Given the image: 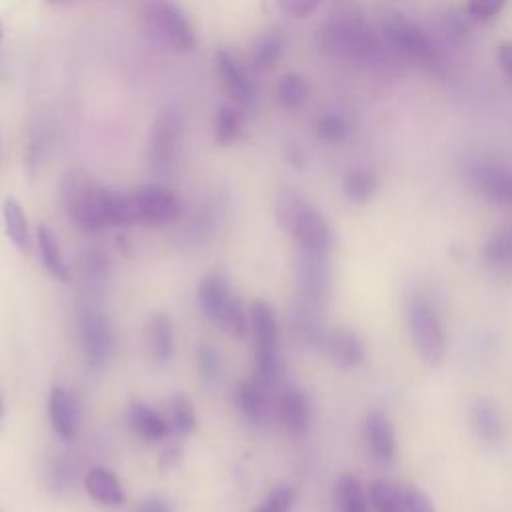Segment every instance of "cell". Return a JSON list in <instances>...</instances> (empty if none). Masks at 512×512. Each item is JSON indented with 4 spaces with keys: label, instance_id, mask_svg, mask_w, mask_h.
I'll use <instances>...</instances> for the list:
<instances>
[{
    "label": "cell",
    "instance_id": "ffe728a7",
    "mask_svg": "<svg viewBox=\"0 0 512 512\" xmlns=\"http://www.w3.org/2000/svg\"><path fill=\"white\" fill-rule=\"evenodd\" d=\"M268 384L262 382L260 378L252 380H242L238 390H236V404L240 414L252 422V424H262L268 416L270 410V400H268Z\"/></svg>",
    "mask_w": 512,
    "mask_h": 512
},
{
    "label": "cell",
    "instance_id": "4316f807",
    "mask_svg": "<svg viewBox=\"0 0 512 512\" xmlns=\"http://www.w3.org/2000/svg\"><path fill=\"white\" fill-rule=\"evenodd\" d=\"M368 500L374 512H406L402 486L378 478L368 486Z\"/></svg>",
    "mask_w": 512,
    "mask_h": 512
},
{
    "label": "cell",
    "instance_id": "7402d4cb",
    "mask_svg": "<svg viewBox=\"0 0 512 512\" xmlns=\"http://www.w3.org/2000/svg\"><path fill=\"white\" fill-rule=\"evenodd\" d=\"M86 492L90 494V498L94 502H98L104 508H120L126 502L124 496V488L120 484V480L116 478L114 472L106 470V468H92L86 474Z\"/></svg>",
    "mask_w": 512,
    "mask_h": 512
},
{
    "label": "cell",
    "instance_id": "f35d334b",
    "mask_svg": "<svg viewBox=\"0 0 512 512\" xmlns=\"http://www.w3.org/2000/svg\"><path fill=\"white\" fill-rule=\"evenodd\" d=\"M276 4L290 18H308L320 8L322 0H276Z\"/></svg>",
    "mask_w": 512,
    "mask_h": 512
},
{
    "label": "cell",
    "instance_id": "ab89813d",
    "mask_svg": "<svg viewBox=\"0 0 512 512\" xmlns=\"http://www.w3.org/2000/svg\"><path fill=\"white\" fill-rule=\"evenodd\" d=\"M506 0H466L468 16L476 20H490L500 14Z\"/></svg>",
    "mask_w": 512,
    "mask_h": 512
},
{
    "label": "cell",
    "instance_id": "e575fe53",
    "mask_svg": "<svg viewBox=\"0 0 512 512\" xmlns=\"http://www.w3.org/2000/svg\"><path fill=\"white\" fill-rule=\"evenodd\" d=\"M170 430L178 434H190L196 426L194 404L186 394H176L170 402Z\"/></svg>",
    "mask_w": 512,
    "mask_h": 512
},
{
    "label": "cell",
    "instance_id": "60d3db41",
    "mask_svg": "<svg viewBox=\"0 0 512 512\" xmlns=\"http://www.w3.org/2000/svg\"><path fill=\"white\" fill-rule=\"evenodd\" d=\"M406 512H436L432 500L416 486H402Z\"/></svg>",
    "mask_w": 512,
    "mask_h": 512
},
{
    "label": "cell",
    "instance_id": "3957f363",
    "mask_svg": "<svg viewBox=\"0 0 512 512\" xmlns=\"http://www.w3.org/2000/svg\"><path fill=\"white\" fill-rule=\"evenodd\" d=\"M108 196L110 190L94 182L82 170H70L62 182V206L82 232H98L110 228L108 224Z\"/></svg>",
    "mask_w": 512,
    "mask_h": 512
},
{
    "label": "cell",
    "instance_id": "5bb4252c",
    "mask_svg": "<svg viewBox=\"0 0 512 512\" xmlns=\"http://www.w3.org/2000/svg\"><path fill=\"white\" fill-rule=\"evenodd\" d=\"M364 440L372 458L380 464H390L396 456V432L390 416L382 410H372L364 420Z\"/></svg>",
    "mask_w": 512,
    "mask_h": 512
},
{
    "label": "cell",
    "instance_id": "277c9868",
    "mask_svg": "<svg viewBox=\"0 0 512 512\" xmlns=\"http://www.w3.org/2000/svg\"><path fill=\"white\" fill-rule=\"evenodd\" d=\"M198 302L202 314L214 324L222 326L234 336H244L248 322L242 302L234 296L230 282L224 274L214 272L202 280L198 286Z\"/></svg>",
    "mask_w": 512,
    "mask_h": 512
},
{
    "label": "cell",
    "instance_id": "83f0119b",
    "mask_svg": "<svg viewBox=\"0 0 512 512\" xmlns=\"http://www.w3.org/2000/svg\"><path fill=\"white\" fill-rule=\"evenodd\" d=\"M310 96V84L296 72L284 74L276 84V100L284 110H298Z\"/></svg>",
    "mask_w": 512,
    "mask_h": 512
},
{
    "label": "cell",
    "instance_id": "7bdbcfd3",
    "mask_svg": "<svg viewBox=\"0 0 512 512\" xmlns=\"http://www.w3.org/2000/svg\"><path fill=\"white\" fill-rule=\"evenodd\" d=\"M138 512H168V506L160 498H150V500L142 502Z\"/></svg>",
    "mask_w": 512,
    "mask_h": 512
},
{
    "label": "cell",
    "instance_id": "d590c367",
    "mask_svg": "<svg viewBox=\"0 0 512 512\" xmlns=\"http://www.w3.org/2000/svg\"><path fill=\"white\" fill-rule=\"evenodd\" d=\"M196 356H198V368L202 372V378L206 382H216L222 376L220 352L214 346H210L208 342H204L198 346Z\"/></svg>",
    "mask_w": 512,
    "mask_h": 512
},
{
    "label": "cell",
    "instance_id": "1f68e13d",
    "mask_svg": "<svg viewBox=\"0 0 512 512\" xmlns=\"http://www.w3.org/2000/svg\"><path fill=\"white\" fill-rule=\"evenodd\" d=\"M286 48V36L282 30H268L258 38L252 52V62L256 68H270Z\"/></svg>",
    "mask_w": 512,
    "mask_h": 512
},
{
    "label": "cell",
    "instance_id": "ba28073f",
    "mask_svg": "<svg viewBox=\"0 0 512 512\" xmlns=\"http://www.w3.org/2000/svg\"><path fill=\"white\" fill-rule=\"evenodd\" d=\"M380 32L384 44L398 56L420 66H434L438 62V52L430 36L404 14H384L380 20Z\"/></svg>",
    "mask_w": 512,
    "mask_h": 512
},
{
    "label": "cell",
    "instance_id": "8992f818",
    "mask_svg": "<svg viewBox=\"0 0 512 512\" xmlns=\"http://www.w3.org/2000/svg\"><path fill=\"white\" fill-rule=\"evenodd\" d=\"M184 138L182 114L174 106H164L150 128L148 164L154 174L170 176L180 160Z\"/></svg>",
    "mask_w": 512,
    "mask_h": 512
},
{
    "label": "cell",
    "instance_id": "8d00e7d4",
    "mask_svg": "<svg viewBox=\"0 0 512 512\" xmlns=\"http://www.w3.org/2000/svg\"><path fill=\"white\" fill-rule=\"evenodd\" d=\"M294 490L290 486H276L254 512H290Z\"/></svg>",
    "mask_w": 512,
    "mask_h": 512
},
{
    "label": "cell",
    "instance_id": "4fadbf2b",
    "mask_svg": "<svg viewBox=\"0 0 512 512\" xmlns=\"http://www.w3.org/2000/svg\"><path fill=\"white\" fill-rule=\"evenodd\" d=\"M296 280H298L300 298L324 304L330 290L328 252L298 250Z\"/></svg>",
    "mask_w": 512,
    "mask_h": 512
},
{
    "label": "cell",
    "instance_id": "9c48e42d",
    "mask_svg": "<svg viewBox=\"0 0 512 512\" xmlns=\"http://www.w3.org/2000/svg\"><path fill=\"white\" fill-rule=\"evenodd\" d=\"M148 28L176 52H192L196 34L188 16L170 0H148L142 8Z\"/></svg>",
    "mask_w": 512,
    "mask_h": 512
},
{
    "label": "cell",
    "instance_id": "cb8c5ba5",
    "mask_svg": "<svg viewBox=\"0 0 512 512\" xmlns=\"http://www.w3.org/2000/svg\"><path fill=\"white\" fill-rule=\"evenodd\" d=\"M334 504L338 512H368L370 500L356 476L342 474L334 488Z\"/></svg>",
    "mask_w": 512,
    "mask_h": 512
},
{
    "label": "cell",
    "instance_id": "9a60e30c",
    "mask_svg": "<svg viewBox=\"0 0 512 512\" xmlns=\"http://www.w3.org/2000/svg\"><path fill=\"white\" fill-rule=\"evenodd\" d=\"M48 416L52 422L54 432L64 438V440H72L78 432L80 426V406L76 396L62 388V386H54L50 390L48 396Z\"/></svg>",
    "mask_w": 512,
    "mask_h": 512
},
{
    "label": "cell",
    "instance_id": "7c38bea8",
    "mask_svg": "<svg viewBox=\"0 0 512 512\" xmlns=\"http://www.w3.org/2000/svg\"><path fill=\"white\" fill-rule=\"evenodd\" d=\"M468 178L476 192L492 204H512V170L494 160H474L468 166Z\"/></svg>",
    "mask_w": 512,
    "mask_h": 512
},
{
    "label": "cell",
    "instance_id": "f546056e",
    "mask_svg": "<svg viewBox=\"0 0 512 512\" xmlns=\"http://www.w3.org/2000/svg\"><path fill=\"white\" fill-rule=\"evenodd\" d=\"M378 190V176L368 168H356L344 176L342 192L354 204L368 202Z\"/></svg>",
    "mask_w": 512,
    "mask_h": 512
},
{
    "label": "cell",
    "instance_id": "ee69618b",
    "mask_svg": "<svg viewBox=\"0 0 512 512\" xmlns=\"http://www.w3.org/2000/svg\"><path fill=\"white\" fill-rule=\"evenodd\" d=\"M2 40H4V22L0 20V44H2Z\"/></svg>",
    "mask_w": 512,
    "mask_h": 512
},
{
    "label": "cell",
    "instance_id": "d4e9b609",
    "mask_svg": "<svg viewBox=\"0 0 512 512\" xmlns=\"http://www.w3.org/2000/svg\"><path fill=\"white\" fill-rule=\"evenodd\" d=\"M148 338L152 346V356L158 364H166L174 356V330L166 314H154L148 326Z\"/></svg>",
    "mask_w": 512,
    "mask_h": 512
},
{
    "label": "cell",
    "instance_id": "52a82bcc",
    "mask_svg": "<svg viewBox=\"0 0 512 512\" xmlns=\"http://www.w3.org/2000/svg\"><path fill=\"white\" fill-rule=\"evenodd\" d=\"M408 330L418 356L430 366L440 364L446 354L444 322L436 306L420 294L408 304Z\"/></svg>",
    "mask_w": 512,
    "mask_h": 512
},
{
    "label": "cell",
    "instance_id": "b9f144b4",
    "mask_svg": "<svg viewBox=\"0 0 512 512\" xmlns=\"http://www.w3.org/2000/svg\"><path fill=\"white\" fill-rule=\"evenodd\" d=\"M496 58H498L502 72L512 80V42H502L496 48Z\"/></svg>",
    "mask_w": 512,
    "mask_h": 512
},
{
    "label": "cell",
    "instance_id": "6da1fadb",
    "mask_svg": "<svg viewBox=\"0 0 512 512\" xmlns=\"http://www.w3.org/2000/svg\"><path fill=\"white\" fill-rule=\"evenodd\" d=\"M318 46L332 58L374 62L382 56V42L358 14H336L318 32Z\"/></svg>",
    "mask_w": 512,
    "mask_h": 512
},
{
    "label": "cell",
    "instance_id": "603a6c76",
    "mask_svg": "<svg viewBox=\"0 0 512 512\" xmlns=\"http://www.w3.org/2000/svg\"><path fill=\"white\" fill-rule=\"evenodd\" d=\"M130 426L134 434L146 442H158L170 432L168 418L144 402H134L130 406Z\"/></svg>",
    "mask_w": 512,
    "mask_h": 512
},
{
    "label": "cell",
    "instance_id": "4dcf8cb0",
    "mask_svg": "<svg viewBox=\"0 0 512 512\" xmlns=\"http://www.w3.org/2000/svg\"><path fill=\"white\" fill-rule=\"evenodd\" d=\"M242 112L230 104H222L214 116V138L220 146H230L242 132Z\"/></svg>",
    "mask_w": 512,
    "mask_h": 512
},
{
    "label": "cell",
    "instance_id": "5b68a950",
    "mask_svg": "<svg viewBox=\"0 0 512 512\" xmlns=\"http://www.w3.org/2000/svg\"><path fill=\"white\" fill-rule=\"evenodd\" d=\"M250 328L254 334L256 348V370L258 378L268 386L282 378V358L278 348V322L272 306L264 300L250 304Z\"/></svg>",
    "mask_w": 512,
    "mask_h": 512
},
{
    "label": "cell",
    "instance_id": "d6986e66",
    "mask_svg": "<svg viewBox=\"0 0 512 512\" xmlns=\"http://www.w3.org/2000/svg\"><path fill=\"white\" fill-rule=\"evenodd\" d=\"M470 428L474 436L486 444H496L504 438V418L500 408L490 398H480L470 410Z\"/></svg>",
    "mask_w": 512,
    "mask_h": 512
},
{
    "label": "cell",
    "instance_id": "484cf974",
    "mask_svg": "<svg viewBox=\"0 0 512 512\" xmlns=\"http://www.w3.org/2000/svg\"><path fill=\"white\" fill-rule=\"evenodd\" d=\"M38 246H40V254H42V262L46 266V270L56 278V280H68V264L62 256L60 244L56 234L52 232V228H48L46 224L38 226Z\"/></svg>",
    "mask_w": 512,
    "mask_h": 512
},
{
    "label": "cell",
    "instance_id": "f1b7e54d",
    "mask_svg": "<svg viewBox=\"0 0 512 512\" xmlns=\"http://www.w3.org/2000/svg\"><path fill=\"white\" fill-rule=\"evenodd\" d=\"M2 218H4L6 234L12 240V244L18 250H26L30 244V230H28L24 208L14 198H6L2 204Z\"/></svg>",
    "mask_w": 512,
    "mask_h": 512
},
{
    "label": "cell",
    "instance_id": "44dd1931",
    "mask_svg": "<svg viewBox=\"0 0 512 512\" xmlns=\"http://www.w3.org/2000/svg\"><path fill=\"white\" fill-rule=\"evenodd\" d=\"M278 412L286 430L294 436L306 434L310 428V402L300 388H286L278 400Z\"/></svg>",
    "mask_w": 512,
    "mask_h": 512
},
{
    "label": "cell",
    "instance_id": "836d02e7",
    "mask_svg": "<svg viewBox=\"0 0 512 512\" xmlns=\"http://www.w3.org/2000/svg\"><path fill=\"white\" fill-rule=\"evenodd\" d=\"M314 130L322 142L338 144V142L346 140V136H348V122L340 112L326 110L316 118Z\"/></svg>",
    "mask_w": 512,
    "mask_h": 512
},
{
    "label": "cell",
    "instance_id": "d6a6232c",
    "mask_svg": "<svg viewBox=\"0 0 512 512\" xmlns=\"http://www.w3.org/2000/svg\"><path fill=\"white\" fill-rule=\"evenodd\" d=\"M482 258L490 266L512 264V226L500 228L488 236L482 248Z\"/></svg>",
    "mask_w": 512,
    "mask_h": 512
},
{
    "label": "cell",
    "instance_id": "e0dca14e",
    "mask_svg": "<svg viewBox=\"0 0 512 512\" xmlns=\"http://www.w3.org/2000/svg\"><path fill=\"white\" fill-rule=\"evenodd\" d=\"M216 72L222 90L238 102H250L254 98V82L246 76L236 58L226 50L218 48L216 52Z\"/></svg>",
    "mask_w": 512,
    "mask_h": 512
},
{
    "label": "cell",
    "instance_id": "ac0fdd59",
    "mask_svg": "<svg viewBox=\"0 0 512 512\" xmlns=\"http://www.w3.org/2000/svg\"><path fill=\"white\" fill-rule=\"evenodd\" d=\"M324 348L334 364L342 368H356L366 358V348L356 332L348 328H334L326 334Z\"/></svg>",
    "mask_w": 512,
    "mask_h": 512
},
{
    "label": "cell",
    "instance_id": "74e56055",
    "mask_svg": "<svg viewBox=\"0 0 512 512\" xmlns=\"http://www.w3.org/2000/svg\"><path fill=\"white\" fill-rule=\"evenodd\" d=\"M68 454H60L54 464L50 466V472H48V478H50V486L52 488H64L68 486L72 480H74V462L70 458H66Z\"/></svg>",
    "mask_w": 512,
    "mask_h": 512
},
{
    "label": "cell",
    "instance_id": "f6af8a7d",
    "mask_svg": "<svg viewBox=\"0 0 512 512\" xmlns=\"http://www.w3.org/2000/svg\"><path fill=\"white\" fill-rule=\"evenodd\" d=\"M4 418V400H2V396H0V420Z\"/></svg>",
    "mask_w": 512,
    "mask_h": 512
},
{
    "label": "cell",
    "instance_id": "30bf717a",
    "mask_svg": "<svg viewBox=\"0 0 512 512\" xmlns=\"http://www.w3.org/2000/svg\"><path fill=\"white\" fill-rule=\"evenodd\" d=\"M78 326L88 366L92 370L104 368L114 352V332L106 314L98 308H84L80 312Z\"/></svg>",
    "mask_w": 512,
    "mask_h": 512
},
{
    "label": "cell",
    "instance_id": "8fae6325",
    "mask_svg": "<svg viewBox=\"0 0 512 512\" xmlns=\"http://www.w3.org/2000/svg\"><path fill=\"white\" fill-rule=\"evenodd\" d=\"M136 212H138V224H150V226H166L180 218L182 204L178 196L158 184H148L138 190H132Z\"/></svg>",
    "mask_w": 512,
    "mask_h": 512
},
{
    "label": "cell",
    "instance_id": "7a4b0ae2",
    "mask_svg": "<svg viewBox=\"0 0 512 512\" xmlns=\"http://www.w3.org/2000/svg\"><path fill=\"white\" fill-rule=\"evenodd\" d=\"M276 218L298 244V250L328 252L332 228L328 220L294 190H280L276 198Z\"/></svg>",
    "mask_w": 512,
    "mask_h": 512
},
{
    "label": "cell",
    "instance_id": "2e32d148",
    "mask_svg": "<svg viewBox=\"0 0 512 512\" xmlns=\"http://www.w3.org/2000/svg\"><path fill=\"white\" fill-rule=\"evenodd\" d=\"M294 334L298 340L310 348L324 346L326 324H324V304L298 298L294 308Z\"/></svg>",
    "mask_w": 512,
    "mask_h": 512
},
{
    "label": "cell",
    "instance_id": "bcb514c9",
    "mask_svg": "<svg viewBox=\"0 0 512 512\" xmlns=\"http://www.w3.org/2000/svg\"><path fill=\"white\" fill-rule=\"evenodd\" d=\"M50 2H64V0H50Z\"/></svg>",
    "mask_w": 512,
    "mask_h": 512
}]
</instances>
